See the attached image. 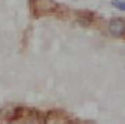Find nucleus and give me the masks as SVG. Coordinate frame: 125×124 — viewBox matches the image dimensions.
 Here are the masks:
<instances>
[{
    "instance_id": "7ed1b4c3",
    "label": "nucleus",
    "mask_w": 125,
    "mask_h": 124,
    "mask_svg": "<svg viewBox=\"0 0 125 124\" xmlns=\"http://www.w3.org/2000/svg\"><path fill=\"white\" fill-rule=\"evenodd\" d=\"M112 6H115V7H118L119 10H124L125 9V4L122 0H112Z\"/></svg>"
},
{
    "instance_id": "f257e3e1",
    "label": "nucleus",
    "mask_w": 125,
    "mask_h": 124,
    "mask_svg": "<svg viewBox=\"0 0 125 124\" xmlns=\"http://www.w3.org/2000/svg\"><path fill=\"white\" fill-rule=\"evenodd\" d=\"M108 30L114 37H124L125 34V20L122 17L112 19L108 24Z\"/></svg>"
},
{
    "instance_id": "f03ea898",
    "label": "nucleus",
    "mask_w": 125,
    "mask_h": 124,
    "mask_svg": "<svg viewBox=\"0 0 125 124\" xmlns=\"http://www.w3.org/2000/svg\"><path fill=\"white\" fill-rule=\"evenodd\" d=\"M93 22H94V16L91 13H83L78 17V23L81 26H90Z\"/></svg>"
}]
</instances>
